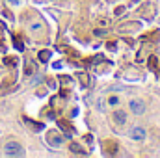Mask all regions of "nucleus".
Listing matches in <instances>:
<instances>
[{"instance_id":"nucleus-5","label":"nucleus","mask_w":160,"mask_h":158,"mask_svg":"<svg viewBox=\"0 0 160 158\" xmlns=\"http://www.w3.org/2000/svg\"><path fill=\"white\" fill-rule=\"evenodd\" d=\"M125 121H127V114H125L123 110H116V114H114V123H116V125H125Z\"/></svg>"},{"instance_id":"nucleus-8","label":"nucleus","mask_w":160,"mask_h":158,"mask_svg":"<svg viewBox=\"0 0 160 158\" xmlns=\"http://www.w3.org/2000/svg\"><path fill=\"white\" fill-rule=\"evenodd\" d=\"M149 69H151V71H155V69H157V58H155V56H151V58H149Z\"/></svg>"},{"instance_id":"nucleus-10","label":"nucleus","mask_w":160,"mask_h":158,"mask_svg":"<svg viewBox=\"0 0 160 158\" xmlns=\"http://www.w3.org/2000/svg\"><path fill=\"white\" fill-rule=\"evenodd\" d=\"M26 123H28L32 128H36V130H41V128H43V125H39V123H32L30 119H26Z\"/></svg>"},{"instance_id":"nucleus-6","label":"nucleus","mask_w":160,"mask_h":158,"mask_svg":"<svg viewBox=\"0 0 160 158\" xmlns=\"http://www.w3.org/2000/svg\"><path fill=\"white\" fill-rule=\"evenodd\" d=\"M69 149H71V153H77V155H82V156H86V155H88V151H84V149H82L80 145H77V143H71V147H69Z\"/></svg>"},{"instance_id":"nucleus-2","label":"nucleus","mask_w":160,"mask_h":158,"mask_svg":"<svg viewBox=\"0 0 160 158\" xmlns=\"http://www.w3.org/2000/svg\"><path fill=\"white\" fill-rule=\"evenodd\" d=\"M128 108H130V110H132V114H136V116H142V114L145 112V104H143L142 101H138V99H130Z\"/></svg>"},{"instance_id":"nucleus-9","label":"nucleus","mask_w":160,"mask_h":158,"mask_svg":"<svg viewBox=\"0 0 160 158\" xmlns=\"http://www.w3.org/2000/svg\"><path fill=\"white\" fill-rule=\"evenodd\" d=\"M108 104H110V106H118V104H119V99H118L116 95H112V97L108 99Z\"/></svg>"},{"instance_id":"nucleus-12","label":"nucleus","mask_w":160,"mask_h":158,"mask_svg":"<svg viewBox=\"0 0 160 158\" xmlns=\"http://www.w3.org/2000/svg\"><path fill=\"white\" fill-rule=\"evenodd\" d=\"M15 47H17L19 50H22V48H24V47H22V43H21L19 39H15Z\"/></svg>"},{"instance_id":"nucleus-4","label":"nucleus","mask_w":160,"mask_h":158,"mask_svg":"<svg viewBox=\"0 0 160 158\" xmlns=\"http://www.w3.org/2000/svg\"><path fill=\"white\" fill-rule=\"evenodd\" d=\"M145 128H142V126H132L130 128V132H128V136L132 138V140H136V141H142L143 138H145Z\"/></svg>"},{"instance_id":"nucleus-14","label":"nucleus","mask_w":160,"mask_h":158,"mask_svg":"<svg viewBox=\"0 0 160 158\" xmlns=\"http://www.w3.org/2000/svg\"><path fill=\"white\" fill-rule=\"evenodd\" d=\"M9 4H13V6H17V4H19V0H9Z\"/></svg>"},{"instance_id":"nucleus-11","label":"nucleus","mask_w":160,"mask_h":158,"mask_svg":"<svg viewBox=\"0 0 160 158\" xmlns=\"http://www.w3.org/2000/svg\"><path fill=\"white\" fill-rule=\"evenodd\" d=\"M60 126H62L63 130H67V132H71V128H69V125H67V123H63V121H60Z\"/></svg>"},{"instance_id":"nucleus-13","label":"nucleus","mask_w":160,"mask_h":158,"mask_svg":"<svg viewBox=\"0 0 160 158\" xmlns=\"http://www.w3.org/2000/svg\"><path fill=\"white\" fill-rule=\"evenodd\" d=\"M32 30H41V24H32Z\"/></svg>"},{"instance_id":"nucleus-1","label":"nucleus","mask_w":160,"mask_h":158,"mask_svg":"<svg viewBox=\"0 0 160 158\" xmlns=\"http://www.w3.org/2000/svg\"><path fill=\"white\" fill-rule=\"evenodd\" d=\"M4 155L6 156H22L24 151H22V145L17 143V141H8L4 145Z\"/></svg>"},{"instance_id":"nucleus-3","label":"nucleus","mask_w":160,"mask_h":158,"mask_svg":"<svg viewBox=\"0 0 160 158\" xmlns=\"http://www.w3.org/2000/svg\"><path fill=\"white\" fill-rule=\"evenodd\" d=\"M47 141L52 145V147H60L62 143H63V136H60V132H48L47 134Z\"/></svg>"},{"instance_id":"nucleus-7","label":"nucleus","mask_w":160,"mask_h":158,"mask_svg":"<svg viewBox=\"0 0 160 158\" xmlns=\"http://www.w3.org/2000/svg\"><path fill=\"white\" fill-rule=\"evenodd\" d=\"M48 58H50V52H48V50H41L39 52V60L41 62H47Z\"/></svg>"}]
</instances>
